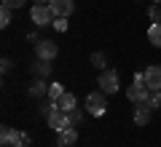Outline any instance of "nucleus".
Instances as JSON below:
<instances>
[{
	"label": "nucleus",
	"instance_id": "1",
	"mask_svg": "<svg viewBox=\"0 0 161 147\" xmlns=\"http://www.w3.org/2000/svg\"><path fill=\"white\" fill-rule=\"evenodd\" d=\"M105 91H92V94L86 96V113L94 115V118H102L105 110H108V102H105Z\"/></svg>",
	"mask_w": 161,
	"mask_h": 147
},
{
	"label": "nucleus",
	"instance_id": "2",
	"mask_svg": "<svg viewBox=\"0 0 161 147\" xmlns=\"http://www.w3.org/2000/svg\"><path fill=\"white\" fill-rule=\"evenodd\" d=\"M97 86H99V91H105V94H118V88H121L118 72H115V70H110V67L102 70V72H99Z\"/></svg>",
	"mask_w": 161,
	"mask_h": 147
},
{
	"label": "nucleus",
	"instance_id": "3",
	"mask_svg": "<svg viewBox=\"0 0 161 147\" xmlns=\"http://www.w3.org/2000/svg\"><path fill=\"white\" fill-rule=\"evenodd\" d=\"M30 16H32V22L38 24V27H46V24H54V11L48 8V3H35L32 11H30Z\"/></svg>",
	"mask_w": 161,
	"mask_h": 147
},
{
	"label": "nucleus",
	"instance_id": "4",
	"mask_svg": "<svg viewBox=\"0 0 161 147\" xmlns=\"http://www.w3.org/2000/svg\"><path fill=\"white\" fill-rule=\"evenodd\" d=\"M35 54H38V59L54 62L57 54H59V45L54 43V40H38V43H35Z\"/></svg>",
	"mask_w": 161,
	"mask_h": 147
},
{
	"label": "nucleus",
	"instance_id": "5",
	"mask_svg": "<svg viewBox=\"0 0 161 147\" xmlns=\"http://www.w3.org/2000/svg\"><path fill=\"white\" fill-rule=\"evenodd\" d=\"M150 94H153V91H150L148 86H137V83H132V86L126 88V99H129L132 104H142V102H148V96H150Z\"/></svg>",
	"mask_w": 161,
	"mask_h": 147
},
{
	"label": "nucleus",
	"instance_id": "6",
	"mask_svg": "<svg viewBox=\"0 0 161 147\" xmlns=\"http://www.w3.org/2000/svg\"><path fill=\"white\" fill-rule=\"evenodd\" d=\"M48 8L54 11L57 19H67L70 13L75 11V3H73V0H48Z\"/></svg>",
	"mask_w": 161,
	"mask_h": 147
},
{
	"label": "nucleus",
	"instance_id": "7",
	"mask_svg": "<svg viewBox=\"0 0 161 147\" xmlns=\"http://www.w3.org/2000/svg\"><path fill=\"white\" fill-rule=\"evenodd\" d=\"M48 126H51V129L54 131H64V129H70V120H67V113H64V110H54V113L51 115H48Z\"/></svg>",
	"mask_w": 161,
	"mask_h": 147
},
{
	"label": "nucleus",
	"instance_id": "8",
	"mask_svg": "<svg viewBox=\"0 0 161 147\" xmlns=\"http://www.w3.org/2000/svg\"><path fill=\"white\" fill-rule=\"evenodd\" d=\"M145 86H148L150 91H161V67L158 64H150V67L145 70Z\"/></svg>",
	"mask_w": 161,
	"mask_h": 147
},
{
	"label": "nucleus",
	"instance_id": "9",
	"mask_svg": "<svg viewBox=\"0 0 161 147\" xmlns=\"http://www.w3.org/2000/svg\"><path fill=\"white\" fill-rule=\"evenodd\" d=\"M75 142H78V131L73 126L64 129V131H57V147H73Z\"/></svg>",
	"mask_w": 161,
	"mask_h": 147
},
{
	"label": "nucleus",
	"instance_id": "10",
	"mask_svg": "<svg viewBox=\"0 0 161 147\" xmlns=\"http://www.w3.org/2000/svg\"><path fill=\"white\" fill-rule=\"evenodd\" d=\"M150 115H153V110L148 107V104H137V107H134V123L137 126H148L150 123Z\"/></svg>",
	"mask_w": 161,
	"mask_h": 147
},
{
	"label": "nucleus",
	"instance_id": "11",
	"mask_svg": "<svg viewBox=\"0 0 161 147\" xmlns=\"http://www.w3.org/2000/svg\"><path fill=\"white\" fill-rule=\"evenodd\" d=\"M59 110H64V113H70V110H75L78 107V102H75V94H70V91H64L62 96H59Z\"/></svg>",
	"mask_w": 161,
	"mask_h": 147
},
{
	"label": "nucleus",
	"instance_id": "12",
	"mask_svg": "<svg viewBox=\"0 0 161 147\" xmlns=\"http://www.w3.org/2000/svg\"><path fill=\"white\" fill-rule=\"evenodd\" d=\"M14 136H16V129L3 126V129H0V144H3V147H11L14 144Z\"/></svg>",
	"mask_w": 161,
	"mask_h": 147
},
{
	"label": "nucleus",
	"instance_id": "13",
	"mask_svg": "<svg viewBox=\"0 0 161 147\" xmlns=\"http://www.w3.org/2000/svg\"><path fill=\"white\" fill-rule=\"evenodd\" d=\"M148 40L156 45V48H161V24H150L148 27Z\"/></svg>",
	"mask_w": 161,
	"mask_h": 147
},
{
	"label": "nucleus",
	"instance_id": "14",
	"mask_svg": "<svg viewBox=\"0 0 161 147\" xmlns=\"http://www.w3.org/2000/svg\"><path fill=\"white\" fill-rule=\"evenodd\" d=\"M32 72L38 75V78H43V75L51 72V62H46V59H38V62L32 64Z\"/></svg>",
	"mask_w": 161,
	"mask_h": 147
},
{
	"label": "nucleus",
	"instance_id": "15",
	"mask_svg": "<svg viewBox=\"0 0 161 147\" xmlns=\"http://www.w3.org/2000/svg\"><path fill=\"white\" fill-rule=\"evenodd\" d=\"M30 96H48V83H43V80L38 78V83L30 86Z\"/></svg>",
	"mask_w": 161,
	"mask_h": 147
},
{
	"label": "nucleus",
	"instance_id": "16",
	"mask_svg": "<svg viewBox=\"0 0 161 147\" xmlns=\"http://www.w3.org/2000/svg\"><path fill=\"white\" fill-rule=\"evenodd\" d=\"M89 62H92L94 67L99 70V72H102V70H108V56H105V54H99V51H94V54H92V59H89Z\"/></svg>",
	"mask_w": 161,
	"mask_h": 147
},
{
	"label": "nucleus",
	"instance_id": "17",
	"mask_svg": "<svg viewBox=\"0 0 161 147\" xmlns=\"http://www.w3.org/2000/svg\"><path fill=\"white\" fill-rule=\"evenodd\" d=\"M30 144H32L30 134H24V131H16V136H14V144H11V147H30Z\"/></svg>",
	"mask_w": 161,
	"mask_h": 147
},
{
	"label": "nucleus",
	"instance_id": "18",
	"mask_svg": "<svg viewBox=\"0 0 161 147\" xmlns=\"http://www.w3.org/2000/svg\"><path fill=\"white\" fill-rule=\"evenodd\" d=\"M64 94V86L62 83H48V99H54V102H59V96Z\"/></svg>",
	"mask_w": 161,
	"mask_h": 147
},
{
	"label": "nucleus",
	"instance_id": "19",
	"mask_svg": "<svg viewBox=\"0 0 161 147\" xmlns=\"http://www.w3.org/2000/svg\"><path fill=\"white\" fill-rule=\"evenodd\" d=\"M57 107H59V104L54 102V99H48V102H40V104H38V113H40V115H46V118H48V115H51V113H54Z\"/></svg>",
	"mask_w": 161,
	"mask_h": 147
},
{
	"label": "nucleus",
	"instance_id": "20",
	"mask_svg": "<svg viewBox=\"0 0 161 147\" xmlns=\"http://www.w3.org/2000/svg\"><path fill=\"white\" fill-rule=\"evenodd\" d=\"M80 118H83V115H80V110H78V107L67 113V120H70V126H73V129H78V126H80Z\"/></svg>",
	"mask_w": 161,
	"mask_h": 147
},
{
	"label": "nucleus",
	"instance_id": "21",
	"mask_svg": "<svg viewBox=\"0 0 161 147\" xmlns=\"http://www.w3.org/2000/svg\"><path fill=\"white\" fill-rule=\"evenodd\" d=\"M8 24H11V8H0V27H8Z\"/></svg>",
	"mask_w": 161,
	"mask_h": 147
},
{
	"label": "nucleus",
	"instance_id": "22",
	"mask_svg": "<svg viewBox=\"0 0 161 147\" xmlns=\"http://www.w3.org/2000/svg\"><path fill=\"white\" fill-rule=\"evenodd\" d=\"M148 13H150V19H153V24H161V6H158V3H153Z\"/></svg>",
	"mask_w": 161,
	"mask_h": 147
},
{
	"label": "nucleus",
	"instance_id": "23",
	"mask_svg": "<svg viewBox=\"0 0 161 147\" xmlns=\"http://www.w3.org/2000/svg\"><path fill=\"white\" fill-rule=\"evenodd\" d=\"M27 0H3V6L6 8H11V11H16V8H22Z\"/></svg>",
	"mask_w": 161,
	"mask_h": 147
},
{
	"label": "nucleus",
	"instance_id": "24",
	"mask_svg": "<svg viewBox=\"0 0 161 147\" xmlns=\"http://www.w3.org/2000/svg\"><path fill=\"white\" fill-rule=\"evenodd\" d=\"M54 27H57L59 32H67V19H54Z\"/></svg>",
	"mask_w": 161,
	"mask_h": 147
},
{
	"label": "nucleus",
	"instance_id": "25",
	"mask_svg": "<svg viewBox=\"0 0 161 147\" xmlns=\"http://www.w3.org/2000/svg\"><path fill=\"white\" fill-rule=\"evenodd\" d=\"M132 83H137V86H145V72H137V75H134V80H132Z\"/></svg>",
	"mask_w": 161,
	"mask_h": 147
},
{
	"label": "nucleus",
	"instance_id": "26",
	"mask_svg": "<svg viewBox=\"0 0 161 147\" xmlns=\"http://www.w3.org/2000/svg\"><path fill=\"white\" fill-rule=\"evenodd\" d=\"M11 64H14V62H11V59H8V56L3 59V62H0V67H3V72H8V70H11Z\"/></svg>",
	"mask_w": 161,
	"mask_h": 147
},
{
	"label": "nucleus",
	"instance_id": "27",
	"mask_svg": "<svg viewBox=\"0 0 161 147\" xmlns=\"http://www.w3.org/2000/svg\"><path fill=\"white\" fill-rule=\"evenodd\" d=\"M35 3H48V0H32V6H35Z\"/></svg>",
	"mask_w": 161,
	"mask_h": 147
},
{
	"label": "nucleus",
	"instance_id": "28",
	"mask_svg": "<svg viewBox=\"0 0 161 147\" xmlns=\"http://www.w3.org/2000/svg\"><path fill=\"white\" fill-rule=\"evenodd\" d=\"M153 3H158V6H161V0H153Z\"/></svg>",
	"mask_w": 161,
	"mask_h": 147
},
{
	"label": "nucleus",
	"instance_id": "29",
	"mask_svg": "<svg viewBox=\"0 0 161 147\" xmlns=\"http://www.w3.org/2000/svg\"><path fill=\"white\" fill-rule=\"evenodd\" d=\"M158 99H161V91H158Z\"/></svg>",
	"mask_w": 161,
	"mask_h": 147
}]
</instances>
